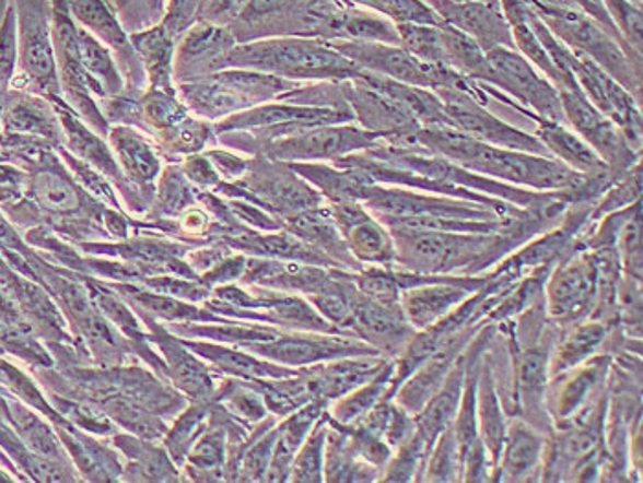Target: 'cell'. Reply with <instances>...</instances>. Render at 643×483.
<instances>
[{"mask_svg":"<svg viewBox=\"0 0 643 483\" xmlns=\"http://www.w3.org/2000/svg\"><path fill=\"white\" fill-rule=\"evenodd\" d=\"M572 2H575L577 7L583 8V10L588 13V15H592V17L596 19L597 23L604 24L605 28L609 30V32H612L616 37H620L621 39L620 32H618V28H616L615 24H612V21H610L609 15H607V12H605L601 4H594L592 0H572Z\"/></svg>","mask_w":643,"mask_h":483,"instance_id":"cell-57","label":"cell"},{"mask_svg":"<svg viewBox=\"0 0 643 483\" xmlns=\"http://www.w3.org/2000/svg\"><path fill=\"white\" fill-rule=\"evenodd\" d=\"M69 8L81 24L91 28L109 47L126 50L127 35L121 32L102 0H69Z\"/></svg>","mask_w":643,"mask_h":483,"instance_id":"cell-45","label":"cell"},{"mask_svg":"<svg viewBox=\"0 0 643 483\" xmlns=\"http://www.w3.org/2000/svg\"><path fill=\"white\" fill-rule=\"evenodd\" d=\"M107 137L127 180L138 186L140 190H144L145 193L155 196L153 182L161 175L162 161L159 151L150 144V140L129 126L110 127Z\"/></svg>","mask_w":643,"mask_h":483,"instance_id":"cell-27","label":"cell"},{"mask_svg":"<svg viewBox=\"0 0 643 483\" xmlns=\"http://www.w3.org/2000/svg\"><path fill=\"white\" fill-rule=\"evenodd\" d=\"M180 94L184 104H188V107L204 120H223L226 116L256 107L245 94L226 85L213 74L208 80L183 83Z\"/></svg>","mask_w":643,"mask_h":483,"instance_id":"cell-32","label":"cell"},{"mask_svg":"<svg viewBox=\"0 0 643 483\" xmlns=\"http://www.w3.org/2000/svg\"><path fill=\"white\" fill-rule=\"evenodd\" d=\"M242 350L253 353L256 357L267 358L270 363L296 369L313 366V364L328 363L335 358L383 355L356 337L288 331V329H282V333L274 339L242 345Z\"/></svg>","mask_w":643,"mask_h":483,"instance_id":"cell-9","label":"cell"},{"mask_svg":"<svg viewBox=\"0 0 643 483\" xmlns=\"http://www.w3.org/2000/svg\"><path fill=\"white\" fill-rule=\"evenodd\" d=\"M396 245L394 269L448 276L451 272L467 271L477 274L486 269L489 259L517 245L515 237L528 234L512 231L496 234H464V232L418 231L402 226H386Z\"/></svg>","mask_w":643,"mask_h":483,"instance_id":"cell-2","label":"cell"},{"mask_svg":"<svg viewBox=\"0 0 643 483\" xmlns=\"http://www.w3.org/2000/svg\"><path fill=\"white\" fill-rule=\"evenodd\" d=\"M443 24L459 30L477 40L483 52L494 48H515L512 26L502 7H491L477 0H423ZM517 50V48H515Z\"/></svg>","mask_w":643,"mask_h":483,"instance_id":"cell-15","label":"cell"},{"mask_svg":"<svg viewBox=\"0 0 643 483\" xmlns=\"http://www.w3.org/2000/svg\"><path fill=\"white\" fill-rule=\"evenodd\" d=\"M592 2H594V4H601V2H599V0H592Z\"/></svg>","mask_w":643,"mask_h":483,"instance_id":"cell-61","label":"cell"},{"mask_svg":"<svg viewBox=\"0 0 643 483\" xmlns=\"http://www.w3.org/2000/svg\"><path fill=\"white\" fill-rule=\"evenodd\" d=\"M283 231L291 232L302 241L309 243L311 247L318 248L320 252L337 261L346 271H359L361 263L351 256L350 248L346 245L344 236L335 223L334 213L329 204L309 208L304 212L285 217L282 221Z\"/></svg>","mask_w":643,"mask_h":483,"instance_id":"cell-24","label":"cell"},{"mask_svg":"<svg viewBox=\"0 0 643 483\" xmlns=\"http://www.w3.org/2000/svg\"><path fill=\"white\" fill-rule=\"evenodd\" d=\"M17 54V40H15V17L8 13L7 21L0 26V83L7 85L12 78L13 64Z\"/></svg>","mask_w":643,"mask_h":483,"instance_id":"cell-55","label":"cell"},{"mask_svg":"<svg viewBox=\"0 0 643 483\" xmlns=\"http://www.w3.org/2000/svg\"><path fill=\"white\" fill-rule=\"evenodd\" d=\"M632 2H634V4H638V7H642L643 0H632Z\"/></svg>","mask_w":643,"mask_h":483,"instance_id":"cell-60","label":"cell"},{"mask_svg":"<svg viewBox=\"0 0 643 483\" xmlns=\"http://www.w3.org/2000/svg\"><path fill=\"white\" fill-rule=\"evenodd\" d=\"M329 431L328 410L316 421L305 437L304 444L294 456L289 482L294 483H320L324 482V450H326V437Z\"/></svg>","mask_w":643,"mask_h":483,"instance_id":"cell-40","label":"cell"},{"mask_svg":"<svg viewBox=\"0 0 643 483\" xmlns=\"http://www.w3.org/2000/svg\"><path fill=\"white\" fill-rule=\"evenodd\" d=\"M486 56L493 69L488 85L496 86L542 120L569 126L558 89L523 54L515 48L500 47Z\"/></svg>","mask_w":643,"mask_h":483,"instance_id":"cell-6","label":"cell"},{"mask_svg":"<svg viewBox=\"0 0 643 483\" xmlns=\"http://www.w3.org/2000/svg\"><path fill=\"white\" fill-rule=\"evenodd\" d=\"M394 372H396V358H391L390 363L386 364L374 379L367 380L364 385L350 391L344 398L337 399L329 404V417L339 425H351V423L361 420L362 415L374 409L381 399H386Z\"/></svg>","mask_w":643,"mask_h":483,"instance_id":"cell-36","label":"cell"},{"mask_svg":"<svg viewBox=\"0 0 643 483\" xmlns=\"http://www.w3.org/2000/svg\"><path fill=\"white\" fill-rule=\"evenodd\" d=\"M494 467L486 445L478 439L461 458V482H493Z\"/></svg>","mask_w":643,"mask_h":483,"instance_id":"cell-54","label":"cell"},{"mask_svg":"<svg viewBox=\"0 0 643 483\" xmlns=\"http://www.w3.org/2000/svg\"><path fill=\"white\" fill-rule=\"evenodd\" d=\"M546 437L529 425L528 421L513 420L507 423L505 444L500 455L493 482H531L540 474ZM540 480V476H539Z\"/></svg>","mask_w":643,"mask_h":483,"instance_id":"cell-22","label":"cell"},{"mask_svg":"<svg viewBox=\"0 0 643 483\" xmlns=\"http://www.w3.org/2000/svg\"><path fill=\"white\" fill-rule=\"evenodd\" d=\"M394 357L386 355H359V357H342L328 363L313 364L300 368L304 375L305 385L313 401L331 404L337 399L344 398L350 391L374 379L386 364Z\"/></svg>","mask_w":643,"mask_h":483,"instance_id":"cell-16","label":"cell"},{"mask_svg":"<svg viewBox=\"0 0 643 483\" xmlns=\"http://www.w3.org/2000/svg\"><path fill=\"white\" fill-rule=\"evenodd\" d=\"M135 285L199 305L212 296V288L208 287L207 283H202V280H190V278L175 276V274L145 276Z\"/></svg>","mask_w":643,"mask_h":483,"instance_id":"cell-52","label":"cell"},{"mask_svg":"<svg viewBox=\"0 0 643 483\" xmlns=\"http://www.w3.org/2000/svg\"><path fill=\"white\" fill-rule=\"evenodd\" d=\"M105 282V280H104ZM138 315H148L164 323H224L232 322L230 318L219 317L215 313L208 311L204 305L191 304L186 299L167 296V294L153 293L148 288L135 285V283L107 282Z\"/></svg>","mask_w":643,"mask_h":483,"instance_id":"cell-25","label":"cell"},{"mask_svg":"<svg viewBox=\"0 0 643 483\" xmlns=\"http://www.w3.org/2000/svg\"><path fill=\"white\" fill-rule=\"evenodd\" d=\"M75 50H78V58H80L83 69L86 70V74L91 75L92 80L102 86L105 96H118V94H121V91L126 89L124 80L118 74L109 52L100 45L96 37H92L89 32L78 30L75 32Z\"/></svg>","mask_w":643,"mask_h":483,"instance_id":"cell-39","label":"cell"},{"mask_svg":"<svg viewBox=\"0 0 643 483\" xmlns=\"http://www.w3.org/2000/svg\"><path fill=\"white\" fill-rule=\"evenodd\" d=\"M248 256L242 252H232L226 258L218 261L210 271L201 274L202 283H207L208 287L215 288L221 285H229V283H237L242 280L245 267H247Z\"/></svg>","mask_w":643,"mask_h":483,"instance_id":"cell-53","label":"cell"},{"mask_svg":"<svg viewBox=\"0 0 643 483\" xmlns=\"http://www.w3.org/2000/svg\"><path fill=\"white\" fill-rule=\"evenodd\" d=\"M489 278L429 276L426 282L402 288L399 307L416 331L431 328L453 313L472 293L488 285Z\"/></svg>","mask_w":643,"mask_h":483,"instance_id":"cell-12","label":"cell"},{"mask_svg":"<svg viewBox=\"0 0 643 483\" xmlns=\"http://www.w3.org/2000/svg\"><path fill=\"white\" fill-rule=\"evenodd\" d=\"M109 444L126 460L120 482H184L183 471L159 439L118 431L109 437Z\"/></svg>","mask_w":643,"mask_h":483,"instance_id":"cell-17","label":"cell"},{"mask_svg":"<svg viewBox=\"0 0 643 483\" xmlns=\"http://www.w3.org/2000/svg\"><path fill=\"white\" fill-rule=\"evenodd\" d=\"M197 204V191L191 190L188 180L184 179L177 167H169L161 177V185L155 188V199L145 221L155 219H177L186 208Z\"/></svg>","mask_w":643,"mask_h":483,"instance_id":"cell-41","label":"cell"},{"mask_svg":"<svg viewBox=\"0 0 643 483\" xmlns=\"http://www.w3.org/2000/svg\"><path fill=\"white\" fill-rule=\"evenodd\" d=\"M477 420L478 437L486 445L489 458L493 461L494 471H496L500 455L504 449L507 421H505L504 409H502V401H500L499 390H496L493 368H491L489 361H483V357L477 385Z\"/></svg>","mask_w":643,"mask_h":483,"instance_id":"cell-31","label":"cell"},{"mask_svg":"<svg viewBox=\"0 0 643 483\" xmlns=\"http://www.w3.org/2000/svg\"><path fill=\"white\" fill-rule=\"evenodd\" d=\"M138 318L144 323L151 344L161 353L173 388L184 393L188 401H213L221 374L197 357L180 337L166 328V323L148 315H138Z\"/></svg>","mask_w":643,"mask_h":483,"instance_id":"cell-10","label":"cell"},{"mask_svg":"<svg viewBox=\"0 0 643 483\" xmlns=\"http://www.w3.org/2000/svg\"><path fill=\"white\" fill-rule=\"evenodd\" d=\"M226 410L223 404L213 401L208 425L191 445L190 452L184 461V482H224V467L229 455V436H226Z\"/></svg>","mask_w":643,"mask_h":483,"instance_id":"cell-23","label":"cell"},{"mask_svg":"<svg viewBox=\"0 0 643 483\" xmlns=\"http://www.w3.org/2000/svg\"><path fill=\"white\" fill-rule=\"evenodd\" d=\"M421 482H461V460L453 425L437 436L429 450Z\"/></svg>","mask_w":643,"mask_h":483,"instance_id":"cell-43","label":"cell"},{"mask_svg":"<svg viewBox=\"0 0 643 483\" xmlns=\"http://www.w3.org/2000/svg\"><path fill=\"white\" fill-rule=\"evenodd\" d=\"M640 193H642V166L638 162L629 172L623 173L615 185L610 186L607 196L592 210L591 221L605 217L607 213L616 212L621 208L631 207L640 201Z\"/></svg>","mask_w":643,"mask_h":483,"instance_id":"cell-51","label":"cell"},{"mask_svg":"<svg viewBox=\"0 0 643 483\" xmlns=\"http://www.w3.org/2000/svg\"><path fill=\"white\" fill-rule=\"evenodd\" d=\"M326 410H328V404L322 403V401H309L302 409L280 420L274 452L270 458V466L264 482H289L294 456L304 444L311 428L315 426L316 421L320 420V415Z\"/></svg>","mask_w":643,"mask_h":483,"instance_id":"cell-30","label":"cell"},{"mask_svg":"<svg viewBox=\"0 0 643 483\" xmlns=\"http://www.w3.org/2000/svg\"><path fill=\"white\" fill-rule=\"evenodd\" d=\"M0 461H2V463H7V467H12V463H10V460H4V456L0 455Z\"/></svg>","mask_w":643,"mask_h":483,"instance_id":"cell-59","label":"cell"},{"mask_svg":"<svg viewBox=\"0 0 643 483\" xmlns=\"http://www.w3.org/2000/svg\"><path fill=\"white\" fill-rule=\"evenodd\" d=\"M477 2H486V4H491V7H502L500 0H477Z\"/></svg>","mask_w":643,"mask_h":483,"instance_id":"cell-58","label":"cell"},{"mask_svg":"<svg viewBox=\"0 0 643 483\" xmlns=\"http://www.w3.org/2000/svg\"><path fill=\"white\" fill-rule=\"evenodd\" d=\"M599 2L620 32L621 39L626 40L627 47L632 48L636 54H642V7H638L632 0H599Z\"/></svg>","mask_w":643,"mask_h":483,"instance_id":"cell-50","label":"cell"},{"mask_svg":"<svg viewBox=\"0 0 643 483\" xmlns=\"http://www.w3.org/2000/svg\"><path fill=\"white\" fill-rule=\"evenodd\" d=\"M610 357H591L586 364H580L564 374L553 377L561 380V386H548L546 390V410L556 425H566L580 412L592 391L596 390L599 380L604 379L609 369Z\"/></svg>","mask_w":643,"mask_h":483,"instance_id":"cell-20","label":"cell"},{"mask_svg":"<svg viewBox=\"0 0 643 483\" xmlns=\"http://www.w3.org/2000/svg\"><path fill=\"white\" fill-rule=\"evenodd\" d=\"M467 358L469 355L466 350L456 358V363L453 364V368L443 380V385L437 388L436 393L426 401L425 407L418 414L413 415L418 432L425 439L429 450L432 449L437 436L453 425L456 417L461 393H464V382H466Z\"/></svg>","mask_w":643,"mask_h":483,"instance_id":"cell-28","label":"cell"},{"mask_svg":"<svg viewBox=\"0 0 643 483\" xmlns=\"http://www.w3.org/2000/svg\"><path fill=\"white\" fill-rule=\"evenodd\" d=\"M197 357L202 358L218 374L236 379H283L293 377L300 369L270 363L236 345L219 344L210 340L183 339Z\"/></svg>","mask_w":643,"mask_h":483,"instance_id":"cell-21","label":"cell"},{"mask_svg":"<svg viewBox=\"0 0 643 483\" xmlns=\"http://www.w3.org/2000/svg\"><path fill=\"white\" fill-rule=\"evenodd\" d=\"M135 47L144 59L145 70L150 75V91H166L173 93V43L172 35L164 30H153L148 34L132 37Z\"/></svg>","mask_w":643,"mask_h":483,"instance_id":"cell-37","label":"cell"},{"mask_svg":"<svg viewBox=\"0 0 643 483\" xmlns=\"http://www.w3.org/2000/svg\"><path fill=\"white\" fill-rule=\"evenodd\" d=\"M434 93L442 99L447 126L458 129L467 137L486 144L496 145V148H504V150L550 156L545 144L535 134L526 133L523 129L500 120L499 116L491 113L488 105H483L472 94L459 89H437Z\"/></svg>","mask_w":643,"mask_h":483,"instance_id":"cell-7","label":"cell"},{"mask_svg":"<svg viewBox=\"0 0 643 483\" xmlns=\"http://www.w3.org/2000/svg\"><path fill=\"white\" fill-rule=\"evenodd\" d=\"M4 120L8 129L17 133L40 134L52 140H59L61 134L56 116L35 99H21L10 105Z\"/></svg>","mask_w":643,"mask_h":483,"instance_id":"cell-44","label":"cell"},{"mask_svg":"<svg viewBox=\"0 0 643 483\" xmlns=\"http://www.w3.org/2000/svg\"><path fill=\"white\" fill-rule=\"evenodd\" d=\"M212 404L213 401H188V404L169 421V426L161 441L173 463L180 471L191 445L196 444L197 437L201 436V432L207 428Z\"/></svg>","mask_w":643,"mask_h":483,"instance_id":"cell-34","label":"cell"},{"mask_svg":"<svg viewBox=\"0 0 643 483\" xmlns=\"http://www.w3.org/2000/svg\"><path fill=\"white\" fill-rule=\"evenodd\" d=\"M23 32H21V54L23 67L30 80L35 81L40 91L50 96H58L59 78L56 74L50 30L39 10L26 7L23 13Z\"/></svg>","mask_w":643,"mask_h":483,"instance_id":"cell-26","label":"cell"},{"mask_svg":"<svg viewBox=\"0 0 643 483\" xmlns=\"http://www.w3.org/2000/svg\"><path fill=\"white\" fill-rule=\"evenodd\" d=\"M440 26L442 24H397L399 45L425 63L445 64Z\"/></svg>","mask_w":643,"mask_h":483,"instance_id":"cell-46","label":"cell"},{"mask_svg":"<svg viewBox=\"0 0 643 483\" xmlns=\"http://www.w3.org/2000/svg\"><path fill=\"white\" fill-rule=\"evenodd\" d=\"M331 43L359 69L401 81L407 85L429 89V91L459 89L483 102L482 89L477 81L467 80L447 64L425 63L405 50L401 45L364 43V40H331Z\"/></svg>","mask_w":643,"mask_h":483,"instance_id":"cell-5","label":"cell"},{"mask_svg":"<svg viewBox=\"0 0 643 483\" xmlns=\"http://www.w3.org/2000/svg\"><path fill=\"white\" fill-rule=\"evenodd\" d=\"M353 7L366 8L390 19L391 23L442 24V19L423 0H344Z\"/></svg>","mask_w":643,"mask_h":483,"instance_id":"cell-47","label":"cell"},{"mask_svg":"<svg viewBox=\"0 0 643 483\" xmlns=\"http://www.w3.org/2000/svg\"><path fill=\"white\" fill-rule=\"evenodd\" d=\"M413 144L458 164L467 172L535 191H575L588 179L550 156L486 144L451 126L421 127L413 137Z\"/></svg>","mask_w":643,"mask_h":483,"instance_id":"cell-1","label":"cell"},{"mask_svg":"<svg viewBox=\"0 0 643 483\" xmlns=\"http://www.w3.org/2000/svg\"><path fill=\"white\" fill-rule=\"evenodd\" d=\"M245 382L261 393L269 414L276 415L280 420L313 401L302 372L293 377H283V379H250Z\"/></svg>","mask_w":643,"mask_h":483,"instance_id":"cell-38","label":"cell"},{"mask_svg":"<svg viewBox=\"0 0 643 483\" xmlns=\"http://www.w3.org/2000/svg\"><path fill=\"white\" fill-rule=\"evenodd\" d=\"M379 137L353 123L316 126L282 139L258 142L265 158L278 162L337 161L346 155L372 150Z\"/></svg>","mask_w":643,"mask_h":483,"instance_id":"cell-8","label":"cell"},{"mask_svg":"<svg viewBox=\"0 0 643 483\" xmlns=\"http://www.w3.org/2000/svg\"><path fill=\"white\" fill-rule=\"evenodd\" d=\"M59 439L69 452L75 471L86 482H120L124 460L120 452L109 445V437L94 436L70 423L58 426Z\"/></svg>","mask_w":643,"mask_h":483,"instance_id":"cell-19","label":"cell"},{"mask_svg":"<svg viewBox=\"0 0 643 483\" xmlns=\"http://www.w3.org/2000/svg\"><path fill=\"white\" fill-rule=\"evenodd\" d=\"M186 179L199 186L201 190H213L221 182V175L213 166L212 161L204 155H191L183 166Z\"/></svg>","mask_w":643,"mask_h":483,"instance_id":"cell-56","label":"cell"},{"mask_svg":"<svg viewBox=\"0 0 643 483\" xmlns=\"http://www.w3.org/2000/svg\"><path fill=\"white\" fill-rule=\"evenodd\" d=\"M353 337L386 355L399 357L405 345L412 340L416 329L407 322L401 307L383 305L353 288L351 294V322L348 328Z\"/></svg>","mask_w":643,"mask_h":483,"instance_id":"cell-14","label":"cell"},{"mask_svg":"<svg viewBox=\"0 0 643 483\" xmlns=\"http://www.w3.org/2000/svg\"><path fill=\"white\" fill-rule=\"evenodd\" d=\"M429 447L420 432H413L405 444L399 445L391 452L390 460L381 472V482H421L423 467H425Z\"/></svg>","mask_w":643,"mask_h":483,"instance_id":"cell-42","label":"cell"},{"mask_svg":"<svg viewBox=\"0 0 643 483\" xmlns=\"http://www.w3.org/2000/svg\"><path fill=\"white\" fill-rule=\"evenodd\" d=\"M561 43L585 54L642 102V54L627 47L626 40L597 23L580 8H556L535 12Z\"/></svg>","mask_w":643,"mask_h":483,"instance_id":"cell-4","label":"cell"},{"mask_svg":"<svg viewBox=\"0 0 643 483\" xmlns=\"http://www.w3.org/2000/svg\"><path fill=\"white\" fill-rule=\"evenodd\" d=\"M440 34H442L443 56L447 67L456 70L467 80L482 81V83L491 81L493 69L477 40L443 23L440 26Z\"/></svg>","mask_w":643,"mask_h":483,"instance_id":"cell-35","label":"cell"},{"mask_svg":"<svg viewBox=\"0 0 643 483\" xmlns=\"http://www.w3.org/2000/svg\"><path fill=\"white\" fill-rule=\"evenodd\" d=\"M616 250L620 266L627 278L642 282V210L638 204L631 217L627 219L621 228Z\"/></svg>","mask_w":643,"mask_h":483,"instance_id":"cell-49","label":"cell"},{"mask_svg":"<svg viewBox=\"0 0 643 483\" xmlns=\"http://www.w3.org/2000/svg\"><path fill=\"white\" fill-rule=\"evenodd\" d=\"M550 355V350L546 345H529L518 351L517 357L513 361L518 412L539 432L545 431L546 423L550 421L546 410Z\"/></svg>","mask_w":643,"mask_h":483,"instance_id":"cell-18","label":"cell"},{"mask_svg":"<svg viewBox=\"0 0 643 483\" xmlns=\"http://www.w3.org/2000/svg\"><path fill=\"white\" fill-rule=\"evenodd\" d=\"M535 129V137L545 144L551 158L563 162L574 172L583 173L586 177H601L609 175V166L601 161V156L581 139L580 134L572 131L569 126H561L556 121L539 120ZM615 175V173H612ZM618 177V175H616Z\"/></svg>","mask_w":643,"mask_h":483,"instance_id":"cell-29","label":"cell"},{"mask_svg":"<svg viewBox=\"0 0 643 483\" xmlns=\"http://www.w3.org/2000/svg\"><path fill=\"white\" fill-rule=\"evenodd\" d=\"M219 69L258 70L285 80L346 81L361 74L351 59L334 47V43L304 37L258 40L224 54Z\"/></svg>","mask_w":643,"mask_h":483,"instance_id":"cell-3","label":"cell"},{"mask_svg":"<svg viewBox=\"0 0 643 483\" xmlns=\"http://www.w3.org/2000/svg\"><path fill=\"white\" fill-rule=\"evenodd\" d=\"M155 2H161V0H155Z\"/></svg>","mask_w":643,"mask_h":483,"instance_id":"cell-62","label":"cell"},{"mask_svg":"<svg viewBox=\"0 0 643 483\" xmlns=\"http://www.w3.org/2000/svg\"><path fill=\"white\" fill-rule=\"evenodd\" d=\"M597 267L594 254L577 250V254L564 259L563 263L551 272L546 283L548 315L556 322L572 323L591 317L596 299Z\"/></svg>","mask_w":643,"mask_h":483,"instance_id":"cell-11","label":"cell"},{"mask_svg":"<svg viewBox=\"0 0 643 483\" xmlns=\"http://www.w3.org/2000/svg\"><path fill=\"white\" fill-rule=\"evenodd\" d=\"M351 256L364 266H396V245L379 219L359 201L328 202Z\"/></svg>","mask_w":643,"mask_h":483,"instance_id":"cell-13","label":"cell"},{"mask_svg":"<svg viewBox=\"0 0 643 483\" xmlns=\"http://www.w3.org/2000/svg\"><path fill=\"white\" fill-rule=\"evenodd\" d=\"M351 282L370 299L391 307L399 305L402 291L391 267L364 266L359 271H351Z\"/></svg>","mask_w":643,"mask_h":483,"instance_id":"cell-48","label":"cell"},{"mask_svg":"<svg viewBox=\"0 0 643 483\" xmlns=\"http://www.w3.org/2000/svg\"><path fill=\"white\" fill-rule=\"evenodd\" d=\"M607 329H609L607 323L592 320V318L572 323L569 333L559 340L558 347L553 351V355H550V366H548L550 377H558L594 357L599 345L607 339Z\"/></svg>","mask_w":643,"mask_h":483,"instance_id":"cell-33","label":"cell"}]
</instances>
